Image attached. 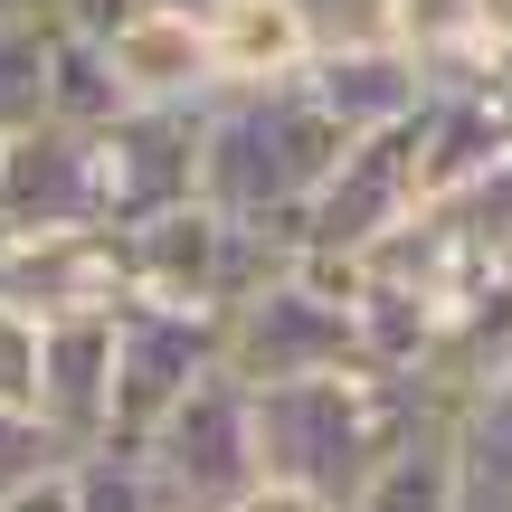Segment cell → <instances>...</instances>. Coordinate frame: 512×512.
Here are the masks:
<instances>
[{
  "label": "cell",
  "instance_id": "23",
  "mask_svg": "<svg viewBox=\"0 0 512 512\" xmlns=\"http://www.w3.org/2000/svg\"><path fill=\"white\" fill-rule=\"evenodd\" d=\"M0 512H76V456L48 465V475H29V484H10V494H0Z\"/></svg>",
  "mask_w": 512,
  "mask_h": 512
},
{
  "label": "cell",
  "instance_id": "1",
  "mask_svg": "<svg viewBox=\"0 0 512 512\" xmlns=\"http://www.w3.org/2000/svg\"><path fill=\"white\" fill-rule=\"evenodd\" d=\"M342 162H351V133L304 86L219 95L209 105V143H200V200L228 209L238 228H256L275 256H294L304 247V209L323 200V181Z\"/></svg>",
  "mask_w": 512,
  "mask_h": 512
},
{
  "label": "cell",
  "instance_id": "5",
  "mask_svg": "<svg viewBox=\"0 0 512 512\" xmlns=\"http://www.w3.org/2000/svg\"><path fill=\"white\" fill-rule=\"evenodd\" d=\"M124 256H133V304H181V313H228L256 275L285 266L256 228H238L209 200H181L162 219L124 228Z\"/></svg>",
  "mask_w": 512,
  "mask_h": 512
},
{
  "label": "cell",
  "instance_id": "4",
  "mask_svg": "<svg viewBox=\"0 0 512 512\" xmlns=\"http://www.w3.org/2000/svg\"><path fill=\"white\" fill-rule=\"evenodd\" d=\"M200 143H209V105H133L105 133H76L86 162V219L95 228H143L162 209L200 200Z\"/></svg>",
  "mask_w": 512,
  "mask_h": 512
},
{
  "label": "cell",
  "instance_id": "29",
  "mask_svg": "<svg viewBox=\"0 0 512 512\" xmlns=\"http://www.w3.org/2000/svg\"><path fill=\"white\" fill-rule=\"evenodd\" d=\"M0 171H10V133H0Z\"/></svg>",
  "mask_w": 512,
  "mask_h": 512
},
{
  "label": "cell",
  "instance_id": "2",
  "mask_svg": "<svg viewBox=\"0 0 512 512\" xmlns=\"http://www.w3.org/2000/svg\"><path fill=\"white\" fill-rule=\"evenodd\" d=\"M446 408L427 399L418 380L380 361H351L323 370V380H294V389H256V446H266V475H294L313 494L351 503L408 437H427Z\"/></svg>",
  "mask_w": 512,
  "mask_h": 512
},
{
  "label": "cell",
  "instance_id": "18",
  "mask_svg": "<svg viewBox=\"0 0 512 512\" xmlns=\"http://www.w3.org/2000/svg\"><path fill=\"white\" fill-rule=\"evenodd\" d=\"M48 38H57L48 10L0 19V133H10V143L48 124Z\"/></svg>",
  "mask_w": 512,
  "mask_h": 512
},
{
  "label": "cell",
  "instance_id": "13",
  "mask_svg": "<svg viewBox=\"0 0 512 512\" xmlns=\"http://www.w3.org/2000/svg\"><path fill=\"white\" fill-rule=\"evenodd\" d=\"M0 228H95L86 219V162H76V133L38 124L10 143L0 171Z\"/></svg>",
  "mask_w": 512,
  "mask_h": 512
},
{
  "label": "cell",
  "instance_id": "24",
  "mask_svg": "<svg viewBox=\"0 0 512 512\" xmlns=\"http://www.w3.org/2000/svg\"><path fill=\"white\" fill-rule=\"evenodd\" d=\"M238 512H342V503L313 494V484H294V475H256L247 494H238Z\"/></svg>",
  "mask_w": 512,
  "mask_h": 512
},
{
  "label": "cell",
  "instance_id": "6",
  "mask_svg": "<svg viewBox=\"0 0 512 512\" xmlns=\"http://www.w3.org/2000/svg\"><path fill=\"white\" fill-rule=\"evenodd\" d=\"M219 370H228V313L124 304L114 313V446L143 456L152 427H162L200 380H219Z\"/></svg>",
  "mask_w": 512,
  "mask_h": 512
},
{
  "label": "cell",
  "instance_id": "20",
  "mask_svg": "<svg viewBox=\"0 0 512 512\" xmlns=\"http://www.w3.org/2000/svg\"><path fill=\"white\" fill-rule=\"evenodd\" d=\"M38 342H48V323L0 304V408H29V418H38Z\"/></svg>",
  "mask_w": 512,
  "mask_h": 512
},
{
  "label": "cell",
  "instance_id": "10",
  "mask_svg": "<svg viewBox=\"0 0 512 512\" xmlns=\"http://www.w3.org/2000/svg\"><path fill=\"white\" fill-rule=\"evenodd\" d=\"M304 95L351 133V143H370V133L418 124V114L437 105V76H427L408 48H389V38H342V48H323L304 67Z\"/></svg>",
  "mask_w": 512,
  "mask_h": 512
},
{
  "label": "cell",
  "instance_id": "9",
  "mask_svg": "<svg viewBox=\"0 0 512 512\" xmlns=\"http://www.w3.org/2000/svg\"><path fill=\"white\" fill-rule=\"evenodd\" d=\"M38 427L67 456L114 446V313H57L38 342Z\"/></svg>",
  "mask_w": 512,
  "mask_h": 512
},
{
  "label": "cell",
  "instance_id": "16",
  "mask_svg": "<svg viewBox=\"0 0 512 512\" xmlns=\"http://www.w3.org/2000/svg\"><path fill=\"white\" fill-rule=\"evenodd\" d=\"M446 427H456V494H465V512H512V389L456 408Z\"/></svg>",
  "mask_w": 512,
  "mask_h": 512
},
{
  "label": "cell",
  "instance_id": "26",
  "mask_svg": "<svg viewBox=\"0 0 512 512\" xmlns=\"http://www.w3.org/2000/svg\"><path fill=\"white\" fill-rule=\"evenodd\" d=\"M484 48H512V0H484Z\"/></svg>",
  "mask_w": 512,
  "mask_h": 512
},
{
  "label": "cell",
  "instance_id": "21",
  "mask_svg": "<svg viewBox=\"0 0 512 512\" xmlns=\"http://www.w3.org/2000/svg\"><path fill=\"white\" fill-rule=\"evenodd\" d=\"M48 465H67V446H57L29 408H0V494L29 484V475H48Z\"/></svg>",
  "mask_w": 512,
  "mask_h": 512
},
{
  "label": "cell",
  "instance_id": "22",
  "mask_svg": "<svg viewBox=\"0 0 512 512\" xmlns=\"http://www.w3.org/2000/svg\"><path fill=\"white\" fill-rule=\"evenodd\" d=\"M294 10L313 19V38H323V48H342V38H380L389 0H294Z\"/></svg>",
  "mask_w": 512,
  "mask_h": 512
},
{
  "label": "cell",
  "instance_id": "7",
  "mask_svg": "<svg viewBox=\"0 0 512 512\" xmlns=\"http://www.w3.org/2000/svg\"><path fill=\"white\" fill-rule=\"evenodd\" d=\"M152 484L171 512H238V494L266 475V446H256V389L247 380H200L143 446Z\"/></svg>",
  "mask_w": 512,
  "mask_h": 512
},
{
  "label": "cell",
  "instance_id": "28",
  "mask_svg": "<svg viewBox=\"0 0 512 512\" xmlns=\"http://www.w3.org/2000/svg\"><path fill=\"white\" fill-rule=\"evenodd\" d=\"M19 10H48V0H0V19H19Z\"/></svg>",
  "mask_w": 512,
  "mask_h": 512
},
{
  "label": "cell",
  "instance_id": "8",
  "mask_svg": "<svg viewBox=\"0 0 512 512\" xmlns=\"http://www.w3.org/2000/svg\"><path fill=\"white\" fill-rule=\"evenodd\" d=\"M427 209H437V171H427V114L399 133H370V143H351V162L323 181V200L304 209V247L323 256H370L389 247L399 228H418ZM294 247V256H304Z\"/></svg>",
  "mask_w": 512,
  "mask_h": 512
},
{
  "label": "cell",
  "instance_id": "11",
  "mask_svg": "<svg viewBox=\"0 0 512 512\" xmlns=\"http://www.w3.org/2000/svg\"><path fill=\"white\" fill-rule=\"evenodd\" d=\"M114 48V76H124L133 105H219V57H209V19H181V10H133L124 29L105 38Z\"/></svg>",
  "mask_w": 512,
  "mask_h": 512
},
{
  "label": "cell",
  "instance_id": "3",
  "mask_svg": "<svg viewBox=\"0 0 512 512\" xmlns=\"http://www.w3.org/2000/svg\"><path fill=\"white\" fill-rule=\"evenodd\" d=\"M361 294L370 266L361 256H285L275 275L228 304V380L247 389H294V380H323V370L370 361V332H361Z\"/></svg>",
  "mask_w": 512,
  "mask_h": 512
},
{
  "label": "cell",
  "instance_id": "14",
  "mask_svg": "<svg viewBox=\"0 0 512 512\" xmlns=\"http://www.w3.org/2000/svg\"><path fill=\"white\" fill-rule=\"evenodd\" d=\"M114 114H133L124 76H114V48L95 29L57 19V38H48V124L57 133H105Z\"/></svg>",
  "mask_w": 512,
  "mask_h": 512
},
{
  "label": "cell",
  "instance_id": "27",
  "mask_svg": "<svg viewBox=\"0 0 512 512\" xmlns=\"http://www.w3.org/2000/svg\"><path fill=\"white\" fill-rule=\"evenodd\" d=\"M133 10H181V19H209L219 0H133Z\"/></svg>",
  "mask_w": 512,
  "mask_h": 512
},
{
  "label": "cell",
  "instance_id": "12",
  "mask_svg": "<svg viewBox=\"0 0 512 512\" xmlns=\"http://www.w3.org/2000/svg\"><path fill=\"white\" fill-rule=\"evenodd\" d=\"M209 57H219V95H266V86H304L323 38L294 0H219L209 10Z\"/></svg>",
  "mask_w": 512,
  "mask_h": 512
},
{
  "label": "cell",
  "instance_id": "15",
  "mask_svg": "<svg viewBox=\"0 0 512 512\" xmlns=\"http://www.w3.org/2000/svg\"><path fill=\"white\" fill-rule=\"evenodd\" d=\"M342 512H465V494H456V427L437 418L427 437H408Z\"/></svg>",
  "mask_w": 512,
  "mask_h": 512
},
{
  "label": "cell",
  "instance_id": "25",
  "mask_svg": "<svg viewBox=\"0 0 512 512\" xmlns=\"http://www.w3.org/2000/svg\"><path fill=\"white\" fill-rule=\"evenodd\" d=\"M48 19H67V29H95V38H114L133 19V0H48Z\"/></svg>",
  "mask_w": 512,
  "mask_h": 512
},
{
  "label": "cell",
  "instance_id": "17",
  "mask_svg": "<svg viewBox=\"0 0 512 512\" xmlns=\"http://www.w3.org/2000/svg\"><path fill=\"white\" fill-rule=\"evenodd\" d=\"M380 38H389V48H408V57L446 86V76L484 48V0H389Z\"/></svg>",
  "mask_w": 512,
  "mask_h": 512
},
{
  "label": "cell",
  "instance_id": "19",
  "mask_svg": "<svg viewBox=\"0 0 512 512\" xmlns=\"http://www.w3.org/2000/svg\"><path fill=\"white\" fill-rule=\"evenodd\" d=\"M76 512H171V503H162V484H152L143 456L95 446V456H76Z\"/></svg>",
  "mask_w": 512,
  "mask_h": 512
}]
</instances>
